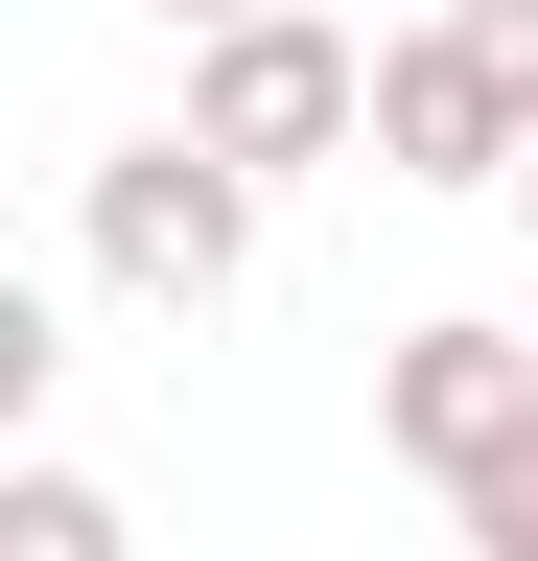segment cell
<instances>
[{
    "instance_id": "7",
    "label": "cell",
    "mask_w": 538,
    "mask_h": 561,
    "mask_svg": "<svg viewBox=\"0 0 538 561\" xmlns=\"http://www.w3.org/2000/svg\"><path fill=\"white\" fill-rule=\"evenodd\" d=\"M492 210H515V234H538V140H515V187H492Z\"/></svg>"
},
{
    "instance_id": "2",
    "label": "cell",
    "mask_w": 538,
    "mask_h": 561,
    "mask_svg": "<svg viewBox=\"0 0 538 561\" xmlns=\"http://www.w3.org/2000/svg\"><path fill=\"white\" fill-rule=\"evenodd\" d=\"M187 117H211L257 187H305V164H352V140H375V47H352V24H305V0L187 24Z\"/></svg>"
},
{
    "instance_id": "8",
    "label": "cell",
    "mask_w": 538,
    "mask_h": 561,
    "mask_svg": "<svg viewBox=\"0 0 538 561\" xmlns=\"http://www.w3.org/2000/svg\"><path fill=\"white\" fill-rule=\"evenodd\" d=\"M164 24H257V0H164Z\"/></svg>"
},
{
    "instance_id": "4",
    "label": "cell",
    "mask_w": 538,
    "mask_h": 561,
    "mask_svg": "<svg viewBox=\"0 0 538 561\" xmlns=\"http://www.w3.org/2000/svg\"><path fill=\"white\" fill-rule=\"evenodd\" d=\"M515 421H538V351H515V328H398V351H375V445L422 468V491H468Z\"/></svg>"
},
{
    "instance_id": "6",
    "label": "cell",
    "mask_w": 538,
    "mask_h": 561,
    "mask_svg": "<svg viewBox=\"0 0 538 561\" xmlns=\"http://www.w3.org/2000/svg\"><path fill=\"white\" fill-rule=\"evenodd\" d=\"M445 538H468V561H538V421H515V445L445 491Z\"/></svg>"
},
{
    "instance_id": "5",
    "label": "cell",
    "mask_w": 538,
    "mask_h": 561,
    "mask_svg": "<svg viewBox=\"0 0 538 561\" xmlns=\"http://www.w3.org/2000/svg\"><path fill=\"white\" fill-rule=\"evenodd\" d=\"M0 561H141L94 468H0Z\"/></svg>"
},
{
    "instance_id": "3",
    "label": "cell",
    "mask_w": 538,
    "mask_h": 561,
    "mask_svg": "<svg viewBox=\"0 0 538 561\" xmlns=\"http://www.w3.org/2000/svg\"><path fill=\"white\" fill-rule=\"evenodd\" d=\"M515 70L468 47V24H398L375 47V187H515Z\"/></svg>"
},
{
    "instance_id": "1",
    "label": "cell",
    "mask_w": 538,
    "mask_h": 561,
    "mask_svg": "<svg viewBox=\"0 0 538 561\" xmlns=\"http://www.w3.org/2000/svg\"><path fill=\"white\" fill-rule=\"evenodd\" d=\"M71 257L117 280V305L211 328L234 280H257V164H234L211 117H164V140H94V164H71Z\"/></svg>"
}]
</instances>
